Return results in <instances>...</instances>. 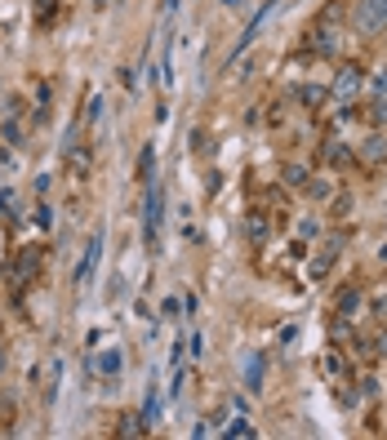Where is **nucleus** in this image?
<instances>
[{
	"mask_svg": "<svg viewBox=\"0 0 387 440\" xmlns=\"http://www.w3.org/2000/svg\"><path fill=\"white\" fill-rule=\"evenodd\" d=\"M351 23H356L361 36H378V31L387 27V0H356Z\"/></svg>",
	"mask_w": 387,
	"mask_h": 440,
	"instance_id": "1",
	"label": "nucleus"
},
{
	"mask_svg": "<svg viewBox=\"0 0 387 440\" xmlns=\"http://www.w3.org/2000/svg\"><path fill=\"white\" fill-rule=\"evenodd\" d=\"M361 89H365V67L361 62H347V67H339V76H334L329 98H339V103H356Z\"/></svg>",
	"mask_w": 387,
	"mask_h": 440,
	"instance_id": "2",
	"label": "nucleus"
},
{
	"mask_svg": "<svg viewBox=\"0 0 387 440\" xmlns=\"http://www.w3.org/2000/svg\"><path fill=\"white\" fill-rule=\"evenodd\" d=\"M147 187V209H143V241H147V249L156 253L160 249V187H156V178L151 182H143Z\"/></svg>",
	"mask_w": 387,
	"mask_h": 440,
	"instance_id": "3",
	"label": "nucleus"
},
{
	"mask_svg": "<svg viewBox=\"0 0 387 440\" xmlns=\"http://www.w3.org/2000/svg\"><path fill=\"white\" fill-rule=\"evenodd\" d=\"M36 272H40V245H27L18 258L9 263V285H13V290H23V285H31Z\"/></svg>",
	"mask_w": 387,
	"mask_h": 440,
	"instance_id": "4",
	"label": "nucleus"
},
{
	"mask_svg": "<svg viewBox=\"0 0 387 440\" xmlns=\"http://www.w3.org/2000/svg\"><path fill=\"white\" fill-rule=\"evenodd\" d=\"M62 160H67V174L72 178H89L94 174V151H89V143H72L62 151Z\"/></svg>",
	"mask_w": 387,
	"mask_h": 440,
	"instance_id": "5",
	"label": "nucleus"
},
{
	"mask_svg": "<svg viewBox=\"0 0 387 440\" xmlns=\"http://www.w3.org/2000/svg\"><path fill=\"white\" fill-rule=\"evenodd\" d=\"M307 49H312V54H321V58H334V54H339V31H334L329 23H316L307 31Z\"/></svg>",
	"mask_w": 387,
	"mask_h": 440,
	"instance_id": "6",
	"label": "nucleus"
},
{
	"mask_svg": "<svg viewBox=\"0 0 387 440\" xmlns=\"http://www.w3.org/2000/svg\"><path fill=\"white\" fill-rule=\"evenodd\" d=\"M98 253H103V231H94L85 241V258H80V267H76V285H89L94 267H98Z\"/></svg>",
	"mask_w": 387,
	"mask_h": 440,
	"instance_id": "7",
	"label": "nucleus"
},
{
	"mask_svg": "<svg viewBox=\"0 0 387 440\" xmlns=\"http://www.w3.org/2000/svg\"><path fill=\"white\" fill-rule=\"evenodd\" d=\"M321 160H325L329 169H347L351 160H356V151H351V147H347L343 138H329V143L321 147Z\"/></svg>",
	"mask_w": 387,
	"mask_h": 440,
	"instance_id": "8",
	"label": "nucleus"
},
{
	"mask_svg": "<svg viewBox=\"0 0 387 440\" xmlns=\"http://www.w3.org/2000/svg\"><path fill=\"white\" fill-rule=\"evenodd\" d=\"M263 378H267V356L263 351H249V361H245V387L249 392H263Z\"/></svg>",
	"mask_w": 387,
	"mask_h": 440,
	"instance_id": "9",
	"label": "nucleus"
},
{
	"mask_svg": "<svg viewBox=\"0 0 387 440\" xmlns=\"http://www.w3.org/2000/svg\"><path fill=\"white\" fill-rule=\"evenodd\" d=\"M245 236H249V245H267V236H272V223H267L263 209H249V214H245Z\"/></svg>",
	"mask_w": 387,
	"mask_h": 440,
	"instance_id": "10",
	"label": "nucleus"
},
{
	"mask_svg": "<svg viewBox=\"0 0 387 440\" xmlns=\"http://www.w3.org/2000/svg\"><path fill=\"white\" fill-rule=\"evenodd\" d=\"M339 249H343V241H329V245H325V249L312 258V276H316V280H321V276H329V267H334V258H339Z\"/></svg>",
	"mask_w": 387,
	"mask_h": 440,
	"instance_id": "11",
	"label": "nucleus"
},
{
	"mask_svg": "<svg viewBox=\"0 0 387 440\" xmlns=\"http://www.w3.org/2000/svg\"><path fill=\"white\" fill-rule=\"evenodd\" d=\"M294 98H302V107H325L329 103V89H325V84H298Z\"/></svg>",
	"mask_w": 387,
	"mask_h": 440,
	"instance_id": "12",
	"label": "nucleus"
},
{
	"mask_svg": "<svg viewBox=\"0 0 387 440\" xmlns=\"http://www.w3.org/2000/svg\"><path fill=\"white\" fill-rule=\"evenodd\" d=\"M98 369H103V378H121V369H125V356H121V351H116V347H107L103 351V356H98Z\"/></svg>",
	"mask_w": 387,
	"mask_h": 440,
	"instance_id": "13",
	"label": "nucleus"
},
{
	"mask_svg": "<svg viewBox=\"0 0 387 440\" xmlns=\"http://www.w3.org/2000/svg\"><path fill=\"white\" fill-rule=\"evenodd\" d=\"M151 431V422L143 414H125L121 422H116V436H147Z\"/></svg>",
	"mask_w": 387,
	"mask_h": 440,
	"instance_id": "14",
	"label": "nucleus"
},
{
	"mask_svg": "<svg viewBox=\"0 0 387 440\" xmlns=\"http://www.w3.org/2000/svg\"><path fill=\"white\" fill-rule=\"evenodd\" d=\"M302 192H307L312 200H321V205H325V200H334V182H329V178H312V174H307Z\"/></svg>",
	"mask_w": 387,
	"mask_h": 440,
	"instance_id": "15",
	"label": "nucleus"
},
{
	"mask_svg": "<svg viewBox=\"0 0 387 440\" xmlns=\"http://www.w3.org/2000/svg\"><path fill=\"white\" fill-rule=\"evenodd\" d=\"M361 156H365L369 165H383V160H387V138H383V133H374V138H365Z\"/></svg>",
	"mask_w": 387,
	"mask_h": 440,
	"instance_id": "16",
	"label": "nucleus"
},
{
	"mask_svg": "<svg viewBox=\"0 0 387 440\" xmlns=\"http://www.w3.org/2000/svg\"><path fill=\"white\" fill-rule=\"evenodd\" d=\"M361 302H365V294H361V290H343V294H339V316H351V320H356Z\"/></svg>",
	"mask_w": 387,
	"mask_h": 440,
	"instance_id": "17",
	"label": "nucleus"
},
{
	"mask_svg": "<svg viewBox=\"0 0 387 440\" xmlns=\"http://www.w3.org/2000/svg\"><path fill=\"white\" fill-rule=\"evenodd\" d=\"M0 138H5L9 147H23V143H27V129L13 121V116H5V125H0Z\"/></svg>",
	"mask_w": 387,
	"mask_h": 440,
	"instance_id": "18",
	"label": "nucleus"
},
{
	"mask_svg": "<svg viewBox=\"0 0 387 440\" xmlns=\"http://www.w3.org/2000/svg\"><path fill=\"white\" fill-rule=\"evenodd\" d=\"M138 178H143V182L156 178V147H143V151H138Z\"/></svg>",
	"mask_w": 387,
	"mask_h": 440,
	"instance_id": "19",
	"label": "nucleus"
},
{
	"mask_svg": "<svg viewBox=\"0 0 387 440\" xmlns=\"http://www.w3.org/2000/svg\"><path fill=\"white\" fill-rule=\"evenodd\" d=\"M227 436H231V440H254V436H258V427H254V422H249V418H231Z\"/></svg>",
	"mask_w": 387,
	"mask_h": 440,
	"instance_id": "20",
	"label": "nucleus"
},
{
	"mask_svg": "<svg viewBox=\"0 0 387 440\" xmlns=\"http://www.w3.org/2000/svg\"><path fill=\"white\" fill-rule=\"evenodd\" d=\"M280 182H285V187H298V192H302V182H307V169H302V165H285V169H280Z\"/></svg>",
	"mask_w": 387,
	"mask_h": 440,
	"instance_id": "21",
	"label": "nucleus"
},
{
	"mask_svg": "<svg viewBox=\"0 0 387 440\" xmlns=\"http://www.w3.org/2000/svg\"><path fill=\"white\" fill-rule=\"evenodd\" d=\"M98 116H103V94H89V98H85V121L94 125Z\"/></svg>",
	"mask_w": 387,
	"mask_h": 440,
	"instance_id": "22",
	"label": "nucleus"
},
{
	"mask_svg": "<svg viewBox=\"0 0 387 440\" xmlns=\"http://www.w3.org/2000/svg\"><path fill=\"white\" fill-rule=\"evenodd\" d=\"M36 23H40V27L54 23V0H40V5H36Z\"/></svg>",
	"mask_w": 387,
	"mask_h": 440,
	"instance_id": "23",
	"label": "nucleus"
},
{
	"mask_svg": "<svg viewBox=\"0 0 387 440\" xmlns=\"http://www.w3.org/2000/svg\"><path fill=\"white\" fill-rule=\"evenodd\" d=\"M369 121H374V125H387V98H374V107H369Z\"/></svg>",
	"mask_w": 387,
	"mask_h": 440,
	"instance_id": "24",
	"label": "nucleus"
},
{
	"mask_svg": "<svg viewBox=\"0 0 387 440\" xmlns=\"http://www.w3.org/2000/svg\"><path fill=\"white\" fill-rule=\"evenodd\" d=\"M205 192H209V196L223 192V174H218V169H209V174H205Z\"/></svg>",
	"mask_w": 387,
	"mask_h": 440,
	"instance_id": "25",
	"label": "nucleus"
},
{
	"mask_svg": "<svg viewBox=\"0 0 387 440\" xmlns=\"http://www.w3.org/2000/svg\"><path fill=\"white\" fill-rule=\"evenodd\" d=\"M369 347H374V356H378V361H387V329H383V334H378Z\"/></svg>",
	"mask_w": 387,
	"mask_h": 440,
	"instance_id": "26",
	"label": "nucleus"
},
{
	"mask_svg": "<svg viewBox=\"0 0 387 440\" xmlns=\"http://www.w3.org/2000/svg\"><path fill=\"white\" fill-rule=\"evenodd\" d=\"M182 392V365H174V378H170V396Z\"/></svg>",
	"mask_w": 387,
	"mask_h": 440,
	"instance_id": "27",
	"label": "nucleus"
},
{
	"mask_svg": "<svg viewBox=\"0 0 387 440\" xmlns=\"http://www.w3.org/2000/svg\"><path fill=\"white\" fill-rule=\"evenodd\" d=\"M294 338H298V329L285 325V329H280V347H294Z\"/></svg>",
	"mask_w": 387,
	"mask_h": 440,
	"instance_id": "28",
	"label": "nucleus"
},
{
	"mask_svg": "<svg viewBox=\"0 0 387 440\" xmlns=\"http://www.w3.org/2000/svg\"><path fill=\"white\" fill-rule=\"evenodd\" d=\"M160 316H170V320H178V298H165V307H160Z\"/></svg>",
	"mask_w": 387,
	"mask_h": 440,
	"instance_id": "29",
	"label": "nucleus"
},
{
	"mask_svg": "<svg viewBox=\"0 0 387 440\" xmlns=\"http://www.w3.org/2000/svg\"><path fill=\"white\" fill-rule=\"evenodd\" d=\"M374 94H378V98H387V72H378V76H374Z\"/></svg>",
	"mask_w": 387,
	"mask_h": 440,
	"instance_id": "30",
	"label": "nucleus"
},
{
	"mask_svg": "<svg viewBox=\"0 0 387 440\" xmlns=\"http://www.w3.org/2000/svg\"><path fill=\"white\" fill-rule=\"evenodd\" d=\"M0 209H5V214H13V192H9V187L0 192Z\"/></svg>",
	"mask_w": 387,
	"mask_h": 440,
	"instance_id": "31",
	"label": "nucleus"
},
{
	"mask_svg": "<svg viewBox=\"0 0 387 440\" xmlns=\"http://www.w3.org/2000/svg\"><path fill=\"white\" fill-rule=\"evenodd\" d=\"M0 374H5V347H0Z\"/></svg>",
	"mask_w": 387,
	"mask_h": 440,
	"instance_id": "32",
	"label": "nucleus"
},
{
	"mask_svg": "<svg viewBox=\"0 0 387 440\" xmlns=\"http://www.w3.org/2000/svg\"><path fill=\"white\" fill-rule=\"evenodd\" d=\"M223 5H227V9H236V5H241V0H223Z\"/></svg>",
	"mask_w": 387,
	"mask_h": 440,
	"instance_id": "33",
	"label": "nucleus"
},
{
	"mask_svg": "<svg viewBox=\"0 0 387 440\" xmlns=\"http://www.w3.org/2000/svg\"><path fill=\"white\" fill-rule=\"evenodd\" d=\"M0 347H5V329H0Z\"/></svg>",
	"mask_w": 387,
	"mask_h": 440,
	"instance_id": "34",
	"label": "nucleus"
},
{
	"mask_svg": "<svg viewBox=\"0 0 387 440\" xmlns=\"http://www.w3.org/2000/svg\"><path fill=\"white\" fill-rule=\"evenodd\" d=\"M383 325H387V320H383Z\"/></svg>",
	"mask_w": 387,
	"mask_h": 440,
	"instance_id": "35",
	"label": "nucleus"
}]
</instances>
